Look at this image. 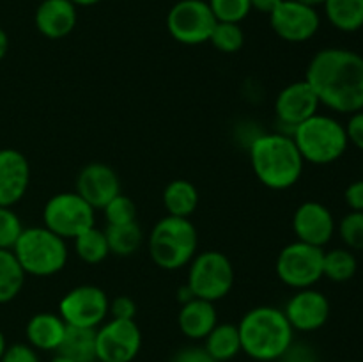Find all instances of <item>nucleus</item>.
Returning <instances> with one entry per match:
<instances>
[{
	"label": "nucleus",
	"mask_w": 363,
	"mask_h": 362,
	"mask_svg": "<svg viewBox=\"0 0 363 362\" xmlns=\"http://www.w3.org/2000/svg\"><path fill=\"white\" fill-rule=\"evenodd\" d=\"M305 80L326 109L350 116L363 110V55L358 52L319 50L308 62Z\"/></svg>",
	"instance_id": "obj_1"
},
{
	"label": "nucleus",
	"mask_w": 363,
	"mask_h": 362,
	"mask_svg": "<svg viewBox=\"0 0 363 362\" xmlns=\"http://www.w3.org/2000/svg\"><path fill=\"white\" fill-rule=\"evenodd\" d=\"M250 163L266 188L287 190L300 181L305 160L291 135L262 133L250 142Z\"/></svg>",
	"instance_id": "obj_2"
},
{
	"label": "nucleus",
	"mask_w": 363,
	"mask_h": 362,
	"mask_svg": "<svg viewBox=\"0 0 363 362\" xmlns=\"http://www.w3.org/2000/svg\"><path fill=\"white\" fill-rule=\"evenodd\" d=\"M241 351L259 362L279 361L294 341V330L282 309L259 305L238 323Z\"/></svg>",
	"instance_id": "obj_3"
},
{
	"label": "nucleus",
	"mask_w": 363,
	"mask_h": 362,
	"mask_svg": "<svg viewBox=\"0 0 363 362\" xmlns=\"http://www.w3.org/2000/svg\"><path fill=\"white\" fill-rule=\"evenodd\" d=\"M149 256L162 270H179L197 254L199 234L190 219L167 215L155 224L149 234Z\"/></svg>",
	"instance_id": "obj_4"
},
{
	"label": "nucleus",
	"mask_w": 363,
	"mask_h": 362,
	"mask_svg": "<svg viewBox=\"0 0 363 362\" xmlns=\"http://www.w3.org/2000/svg\"><path fill=\"white\" fill-rule=\"evenodd\" d=\"M291 137L301 158L314 165H330L337 162L350 146L344 124L335 117L319 112L298 124Z\"/></svg>",
	"instance_id": "obj_5"
},
{
	"label": "nucleus",
	"mask_w": 363,
	"mask_h": 362,
	"mask_svg": "<svg viewBox=\"0 0 363 362\" xmlns=\"http://www.w3.org/2000/svg\"><path fill=\"white\" fill-rule=\"evenodd\" d=\"M13 254L23 272L34 277H52L62 272L69 258L66 240L45 226L25 227L14 243Z\"/></svg>",
	"instance_id": "obj_6"
},
{
	"label": "nucleus",
	"mask_w": 363,
	"mask_h": 362,
	"mask_svg": "<svg viewBox=\"0 0 363 362\" xmlns=\"http://www.w3.org/2000/svg\"><path fill=\"white\" fill-rule=\"evenodd\" d=\"M194 297L216 302L227 297L234 286V266L220 251H204L195 254L188 265V280Z\"/></svg>",
	"instance_id": "obj_7"
},
{
	"label": "nucleus",
	"mask_w": 363,
	"mask_h": 362,
	"mask_svg": "<svg viewBox=\"0 0 363 362\" xmlns=\"http://www.w3.org/2000/svg\"><path fill=\"white\" fill-rule=\"evenodd\" d=\"M43 224L57 236L74 238L96 224V209L77 192H60L43 208Z\"/></svg>",
	"instance_id": "obj_8"
},
{
	"label": "nucleus",
	"mask_w": 363,
	"mask_h": 362,
	"mask_svg": "<svg viewBox=\"0 0 363 362\" xmlns=\"http://www.w3.org/2000/svg\"><path fill=\"white\" fill-rule=\"evenodd\" d=\"M325 251L305 241H293L280 251L277 258V275L286 286L294 290L314 287L323 279Z\"/></svg>",
	"instance_id": "obj_9"
},
{
	"label": "nucleus",
	"mask_w": 363,
	"mask_h": 362,
	"mask_svg": "<svg viewBox=\"0 0 363 362\" xmlns=\"http://www.w3.org/2000/svg\"><path fill=\"white\" fill-rule=\"evenodd\" d=\"M216 25V18L206 0H179L167 14L169 34L181 45L208 43Z\"/></svg>",
	"instance_id": "obj_10"
},
{
	"label": "nucleus",
	"mask_w": 363,
	"mask_h": 362,
	"mask_svg": "<svg viewBox=\"0 0 363 362\" xmlns=\"http://www.w3.org/2000/svg\"><path fill=\"white\" fill-rule=\"evenodd\" d=\"M108 295L98 286L82 284L67 291L59 302V316L71 327L98 329L108 316Z\"/></svg>",
	"instance_id": "obj_11"
},
{
	"label": "nucleus",
	"mask_w": 363,
	"mask_h": 362,
	"mask_svg": "<svg viewBox=\"0 0 363 362\" xmlns=\"http://www.w3.org/2000/svg\"><path fill=\"white\" fill-rule=\"evenodd\" d=\"M142 348V332L135 319L103 322L96 329L98 362H131Z\"/></svg>",
	"instance_id": "obj_12"
},
{
	"label": "nucleus",
	"mask_w": 363,
	"mask_h": 362,
	"mask_svg": "<svg viewBox=\"0 0 363 362\" xmlns=\"http://www.w3.org/2000/svg\"><path fill=\"white\" fill-rule=\"evenodd\" d=\"M268 16L275 34L287 43L308 41L321 27L318 9L298 0H282Z\"/></svg>",
	"instance_id": "obj_13"
},
{
	"label": "nucleus",
	"mask_w": 363,
	"mask_h": 362,
	"mask_svg": "<svg viewBox=\"0 0 363 362\" xmlns=\"http://www.w3.org/2000/svg\"><path fill=\"white\" fill-rule=\"evenodd\" d=\"M330 312H332V307L326 295L314 287L298 290L284 307L287 322L291 323L293 330H300V332H314V330L323 329L328 322Z\"/></svg>",
	"instance_id": "obj_14"
},
{
	"label": "nucleus",
	"mask_w": 363,
	"mask_h": 362,
	"mask_svg": "<svg viewBox=\"0 0 363 362\" xmlns=\"http://www.w3.org/2000/svg\"><path fill=\"white\" fill-rule=\"evenodd\" d=\"M319 106L321 103H319L314 89L307 84V80L291 82L279 92L275 99L277 119L284 126L291 128V133L298 124L315 116Z\"/></svg>",
	"instance_id": "obj_15"
},
{
	"label": "nucleus",
	"mask_w": 363,
	"mask_h": 362,
	"mask_svg": "<svg viewBox=\"0 0 363 362\" xmlns=\"http://www.w3.org/2000/svg\"><path fill=\"white\" fill-rule=\"evenodd\" d=\"M335 229V219L323 202L305 201L294 212L293 231L300 241L323 248L332 240Z\"/></svg>",
	"instance_id": "obj_16"
},
{
	"label": "nucleus",
	"mask_w": 363,
	"mask_h": 362,
	"mask_svg": "<svg viewBox=\"0 0 363 362\" xmlns=\"http://www.w3.org/2000/svg\"><path fill=\"white\" fill-rule=\"evenodd\" d=\"M74 192L94 209H103L116 195L121 194V180L110 165L92 162L78 172Z\"/></svg>",
	"instance_id": "obj_17"
},
{
	"label": "nucleus",
	"mask_w": 363,
	"mask_h": 362,
	"mask_svg": "<svg viewBox=\"0 0 363 362\" xmlns=\"http://www.w3.org/2000/svg\"><path fill=\"white\" fill-rule=\"evenodd\" d=\"M30 183V167L18 149H0V206L13 208L25 197Z\"/></svg>",
	"instance_id": "obj_18"
},
{
	"label": "nucleus",
	"mask_w": 363,
	"mask_h": 362,
	"mask_svg": "<svg viewBox=\"0 0 363 362\" xmlns=\"http://www.w3.org/2000/svg\"><path fill=\"white\" fill-rule=\"evenodd\" d=\"M77 6L71 0H41L34 21L45 38L62 39L77 27Z\"/></svg>",
	"instance_id": "obj_19"
},
{
	"label": "nucleus",
	"mask_w": 363,
	"mask_h": 362,
	"mask_svg": "<svg viewBox=\"0 0 363 362\" xmlns=\"http://www.w3.org/2000/svg\"><path fill=\"white\" fill-rule=\"evenodd\" d=\"M216 323H218V314H216L215 302L202 300L197 297L181 305V311L177 314V325L181 332L188 339L194 341L206 339Z\"/></svg>",
	"instance_id": "obj_20"
},
{
	"label": "nucleus",
	"mask_w": 363,
	"mask_h": 362,
	"mask_svg": "<svg viewBox=\"0 0 363 362\" xmlns=\"http://www.w3.org/2000/svg\"><path fill=\"white\" fill-rule=\"evenodd\" d=\"M66 322L53 312H38L28 319L25 336L28 344L39 351H57L66 332Z\"/></svg>",
	"instance_id": "obj_21"
},
{
	"label": "nucleus",
	"mask_w": 363,
	"mask_h": 362,
	"mask_svg": "<svg viewBox=\"0 0 363 362\" xmlns=\"http://www.w3.org/2000/svg\"><path fill=\"white\" fill-rule=\"evenodd\" d=\"M57 353L64 355L74 362H98V357H96V329L67 325Z\"/></svg>",
	"instance_id": "obj_22"
},
{
	"label": "nucleus",
	"mask_w": 363,
	"mask_h": 362,
	"mask_svg": "<svg viewBox=\"0 0 363 362\" xmlns=\"http://www.w3.org/2000/svg\"><path fill=\"white\" fill-rule=\"evenodd\" d=\"M204 348L216 362H227L241 351V339L238 325L216 323L215 329L206 336Z\"/></svg>",
	"instance_id": "obj_23"
},
{
	"label": "nucleus",
	"mask_w": 363,
	"mask_h": 362,
	"mask_svg": "<svg viewBox=\"0 0 363 362\" xmlns=\"http://www.w3.org/2000/svg\"><path fill=\"white\" fill-rule=\"evenodd\" d=\"M163 204L169 215L190 219L199 206V190L188 180H174L163 190Z\"/></svg>",
	"instance_id": "obj_24"
},
{
	"label": "nucleus",
	"mask_w": 363,
	"mask_h": 362,
	"mask_svg": "<svg viewBox=\"0 0 363 362\" xmlns=\"http://www.w3.org/2000/svg\"><path fill=\"white\" fill-rule=\"evenodd\" d=\"M323 7L337 31L357 32L363 28V0H326Z\"/></svg>",
	"instance_id": "obj_25"
},
{
	"label": "nucleus",
	"mask_w": 363,
	"mask_h": 362,
	"mask_svg": "<svg viewBox=\"0 0 363 362\" xmlns=\"http://www.w3.org/2000/svg\"><path fill=\"white\" fill-rule=\"evenodd\" d=\"M105 236L108 241L110 254L121 256V258L135 254L144 241V233L137 220L130 224H119V226H106Z\"/></svg>",
	"instance_id": "obj_26"
},
{
	"label": "nucleus",
	"mask_w": 363,
	"mask_h": 362,
	"mask_svg": "<svg viewBox=\"0 0 363 362\" xmlns=\"http://www.w3.org/2000/svg\"><path fill=\"white\" fill-rule=\"evenodd\" d=\"M27 273L18 263L13 251L0 248V304L14 300L20 295Z\"/></svg>",
	"instance_id": "obj_27"
},
{
	"label": "nucleus",
	"mask_w": 363,
	"mask_h": 362,
	"mask_svg": "<svg viewBox=\"0 0 363 362\" xmlns=\"http://www.w3.org/2000/svg\"><path fill=\"white\" fill-rule=\"evenodd\" d=\"M358 272V259L353 251L346 247L332 248L323 258V277L332 283H347Z\"/></svg>",
	"instance_id": "obj_28"
},
{
	"label": "nucleus",
	"mask_w": 363,
	"mask_h": 362,
	"mask_svg": "<svg viewBox=\"0 0 363 362\" xmlns=\"http://www.w3.org/2000/svg\"><path fill=\"white\" fill-rule=\"evenodd\" d=\"M74 252L78 258L87 265H98L105 261L110 254L108 241H106L105 231L98 229L96 226L89 227L82 234L74 238Z\"/></svg>",
	"instance_id": "obj_29"
},
{
	"label": "nucleus",
	"mask_w": 363,
	"mask_h": 362,
	"mask_svg": "<svg viewBox=\"0 0 363 362\" xmlns=\"http://www.w3.org/2000/svg\"><path fill=\"white\" fill-rule=\"evenodd\" d=\"M209 43L222 53H236L243 48L245 34L240 23H229V21H216L211 32Z\"/></svg>",
	"instance_id": "obj_30"
},
{
	"label": "nucleus",
	"mask_w": 363,
	"mask_h": 362,
	"mask_svg": "<svg viewBox=\"0 0 363 362\" xmlns=\"http://www.w3.org/2000/svg\"><path fill=\"white\" fill-rule=\"evenodd\" d=\"M106 226H119V224H130L137 220V204L128 195L119 194L103 208Z\"/></svg>",
	"instance_id": "obj_31"
},
{
	"label": "nucleus",
	"mask_w": 363,
	"mask_h": 362,
	"mask_svg": "<svg viewBox=\"0 0 363 362\" xmlns=\"http://www.w3.org/2000/svg\"><path fill=\"white\" fill-rule=\"evenodd\" d=\"M213 14L216 21H229V23H241L250 14V0H209Z\"/></svg>",
	"instance_id": "obj_32"
},
{
	"label": "nucleus",
	"mask_w": 363,
	"mask_h": 362,
	"mask_svg": "<svg viewBox=\"0 0 363 362\" xmlns=\"http://www.w3.org/2000/svg\"><path fill=\"white\" fill-rule=\"evenodd\" d=\"M339 236L350 251H363V212H350L340 220Z\"/></svg>",
	"instance_id": "obj_33"
},
{
	"label": "nucleus",
	"mask_w": 363,
	"mask_h": 362,
	"mask_svg": "<svg viewBox=\"0 0 363 362\" xmlns=\"http://www.w3.org/2000/svg\"><path fill=\"white\" fill-rule=\"evenodd\" d=\"M23 224L20 216L11 208L0 206V248L13 251L14 243L18 241L20 234L23 233Z\"/></svg>",
	"instance_id": "obj_34"
},
{
	"label": "nucleus",
	"mask_w": 363,
	"mask_h": 362,
	"mask_svg": "<svg viewBox=\"0 0 363 362\" xmlns=\"http://www.w3.org/2000/svg\"><path fill=\"white\" fill-rule=\"evenodd\" d=\"M280 362H319V355L311 344L307 343H291V346L284 351Z\"/></svg>",
	"instance_id": "obj_35"
},
{
	"label": "nucleus",
	"mask_w": 363,
	"mask_h": 362,
	"mask_svg": "<svg viewBox=\"0 0 363 362\" xmlns=\"http://www.w3.org/2000/svg\"><path fill=\"white\" fill-rule=\"evenodd\" d=\"M0 362H41V361H39L38 350H34L30 344L16 343L6 348Z\"/></svg>",
	"instance_id": "obj_36"
},
{
	"label": "nucleus",
	"mask_w": 363,
	"mask_h": 362,
	"mask_svg": "<svg viewBox=\"0 0 363 362\" xmlns=\"http://www.w3.org/2000/svg\"><path fill=\"white\" fill-rule=\"evenodd\" d=\"M108 312L116 319H135L137 316V304L128 295H119L110 302Z\"/></svg>",
	"instance_id": "obj_37"
},
{
	"label": "nucleus",
	"mask_w": 363,
	"mask_h": 362,
	"mask_svg": "<svg viewBox=\"0 0 363 362\" xmlns=\"http://www.w3.org/2000/svg\"><path fill=\"white\" fill-rule=\"evenodd\" d=\"M344 128H346V135L350 144H353L354 148L363 151V110L351 114L350 121L344 124Z\"/></svg>",
	"instance_id": "obj_38"
},
{
	"label": "nucleus",
	"mask_w": 363,
	"mask_h": 362,
	"mask_svg": "<svg viewBox=\"0 0 363 362\" xmlns=\"http://www.w3.org/2000/svg\"><path fill=\"white\" fill-rule=\"evenodd\" d=\"M172 362H216L204 346H188L174 355Z\"/></svg>",
	"instance_id": "obj_39"
},
{
	"label": "nucleus",
	"mask_w": 363,
	"mask_h": 362,
	"mask_svg": "<svg viewBox=\"0 0 363 362\" xmlns=\"http://www.w3.org/2000/svg\"><path fill=\"white\" fill-rule=\"evenodd\" d=\"M344 201L350 206L351 212H363V180L347 185L344 192Z\"/></svg>",
	"instance_id": "obj_40"
},
{
	"label": "nucleus",
	"mask_w": 363,
	"mask_h": 362,
	"mask_svg": "<svg viewBox=\"0 0 363 362\" xmlns=\"http://www.w3.org/2000/svg\"><path fill=\"white\" fill-rule=\"evenodd\" d=\"M280 2H282V0H250V6L252 9L259 11V13L269 14Z\"/></svg>",
	"instance_id": "obj_41"
},
{
	"label": "nucleus",
	"mask_w": 363,
	"mask_h": 362,
	"mask_svg": "<svg viewBox=\"0 0 363 362\" xmlns=\"http://www.w3.org/2000/svg\"><path fill=\"white\" fill-rule=\"evenodd\" d=\"M191 298H195V297H194V293H191V290L186 286V284H184L183 287H179V291H177V300L181 302V305L186 304V302H190Z\"/></svg>",
	"instance_id": "obj_42"
},
{
	"label": "nucleus",
	"mask_w": 363,
	"mask_h": 362,
	"mask_svg": "<svg viewBox=\"0 0 363 362\" xmlns=\"http://www.w3.org/2000/svg\"><path fill=\"white\" fill-rule=\"evenodd\" d=\"M7 50H9V38H7L6 31H4L2 27H0V60L6 57Z\"/></svg>",
	"instance_id": "obj_43"
},
{
	"label": "nucleus",
	"mask_w": 363,
	"mask_h": 362,
	"mask_svg": "<svg viewBox=\"0 0 363 362\" xmlns=\"http://www.w3.org/2000/svg\"><path fill=\"white\" fill-rule=\"evenodd\" d=\"M71 2L74 4V6H80V7H91V6H96V4H99L101 0H71Z\"/></svg>",
	"instance_id": "obj_44"
},
{
	"label": "nucleus",
	"mask_w": 363,
	"mask_h": 362,
	"mask_svg": "<svg viewBox=\"0 0 363 362\" xmlns=\"http://www.w3.org/2000/svg\"><path fill=\"white\" fill-rule=\"evenodd\" d=\"M298 2H301V4H305V6L314 7V9H318L319 6H325L326 0H298Z\"/></svg>",
	"instance_id": "obj_45"
},
{
	"label": "nucleus",
	"mask_w": 363,
	"mask_h": 362,
	"mask_svg": "<svg viewBox=\"0 0 363 362\" xmlns=\"http://www.w3.org/2000/svg\"><path fill=\"white\" fill-rule=\"evenodd\" d=\"M6 348H7L6 336H4V332H2V330H0V358H2V355H4V351H6Z\"/></svg>",
	"instance_id": "obj_46"
},
{
	"label": "nucleus",
	"mask_w": 363,
	"mask_h": 362,
	"mask_svg": "<svg viewBox=\"0 0 363 362\" xmlns=\"http://www.w3.org/2000/svg\"><path fill=\"white\" fill-rule=\"evenodd\" d=\"M50 362H74V361H71V358H67V357H64V355L57 353L55 357H53Z\"/></svg>",
	"instance_id": "obj_47"
},
{
	"label": "nucleus",
	"mask_w": 363,
	"mask_h": 362,
	"mask_svg": "<svg viewBox=\"0 0 363 362\" xmlns=\"http://www.w3.org/2000/svg\"><path fill=\"white\" fill-rule=\"evenodd\" d=\"M347 362H358V361H347Z\"/></svg>",
	"instance_id": "obj_48"
}]
</instances>
